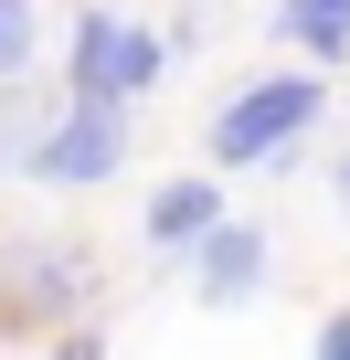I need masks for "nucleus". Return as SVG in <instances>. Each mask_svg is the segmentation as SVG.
<instances>
[{
    "instance_id": "nucleus-6",
    "label": "nucleus",
    "mask_w": 350,
    "mask_h": 360,
    "mask_svg": "<svg viewBox=\"0 0 350 360\" xmlns=\"http://www.w3.org/2000/svg\"><path fill=\"white\" fill-rule=\"evenodd\" d=\"M138 223H149V244H159V255H192V244L223 223V191H213V180H159Z\"/></svg>"
},
{
    "instance_id": "nucleus-2",
    "label": "nucleus",
    "mask_w": 350,
    "mask_h": 360,
    "mask_svg": "<svg viewBox=\"0 0 350 360\" xmlns=\"http://www.w3.org/2000/svg\"><path fill=\"white\" fill-rule=\"evenodd\" d=\"M159 75H170V43H159L149 22H127V11H85L75 43H64V85H75V106H138Z\"/></svg>"
},
{
    "instance_id": "nucleus-8",
    "label": "nucleus",
    "mask_w": 350,
    "mask_h": 360,
    "mask_svg": "<svg viewBox=\"0 0 350 360\" xmlns=\"http://www.w3.org/2000/svg\"><path fill=\"white\" fill-rule=\"evenodd\" d=\"M43 117H54V106H32V96H22V75L0 85V169H22V148L43 138Z\"/></svg>"
},
{
    "instance_id": "nucleus-11",
    "label": "nucleus",
    "mask_w": 350,
    "mask_h": 360,
    "mask_svg": "<svg viewBox=\"0 0 350 360\" xmlns=\"http://www.w3.org/2000/svg\"><path fill=\"white\" fill-rule=\"evenodd\" d=\"M318 360H350V307H329V318H318Z\"/></svg>"
},
{
    "instance_id": "nucleus-5",
    "label": "nucleus",
    "mask_w": 350,
    "mask_h": 360,
    "mask_svg": "<svg viewBox=\"0 0 350 360\" xmlns=\"http://www.w3.org/2000/svg\"><path fill=\"white\" fill-rule=\"evenodd\" d=\"M192 286H202V307H244L265 286V223H213L192 244Z\"/></svg>"
},
{
    "instance_id": "nucleus-10",
    "label": "nucleus",
    "mask_w": 350,
    "mask_h": 360,
    "mask_svg": "<svg viewBox=\"0 0 350 360\" xmlns=\"http://www.w3.org/2000/svg\"><path fill=\"white\" fill-rule=\"evenodd\" d=\"M43 360H106V339L96 328H64V339H43Z\"/></svg>"
},
{
    "instance_id": "nucleus-12",
    "label": "nucleus",
    "mask_w": 350,
    "mask_h": 360,
    "mask_svg": "<svg viewBox=\"0 0 350 360\" xmlns=\"http://www.w3.org/2000/svg\"><path fill=\"white\" fill-rule=\"evenodd\" d=\"M329 202H339V212H350V148H339V159H329Z\"/></svg>"
},
{
    "instance_id": "nucleus-3",
    "label": "nucleus",
    "mask_w": 350,
    "mask_h": 360,
    "mask_svg": "<svg viewBox=\"0 0 350 360\" xmlns=\"http://www.w3.org/2000/svg\"><path fill=\"white\" fill-rule=\"evenodd\" d=\"M318 106H329L318 75H255V85L213 117V169H265V159H287V148L318 127Z\"/></svg>"
},
{
    "instance_id": "nucleus-1",
    "label": "nucleus",
    "mask_w": 350,
    "mask_h": 360,
    "mask_svg": "<svg viewBox=\"0 0 350 360\" xmlns=\"http://www.w3.org/2000/svg\"><path fill=\"white\" fill-rule=\"evenodd\" d=\"M106 297V255L64 223L0 233V339H64L85 328V307Z\"/></svg>"
},
{
    "instance_id": "nucleus-4",
    "label": "nucleus",
    "mask_w": 350,
    "mask_h": 360,
    "mask_svg": "<svg viewBox=\"0 0 350 360\" xmlns=\"http://www.w3.org/2000/svg\"><path fill=\"white\" fill-rule=\"evenodd\" d=\"M117 159H127V106H54L43 138L22 148L43 191H96V180H117Z\"/></svg>"
},
{
    "instance_id": "nucleus-7",
    "label": "nucleus",
    "mask_w": 350,
    "mask_h": 360,
    "mask_svg": "<svg viewBox=\"0 0 350 360\" xmlns=\"http://www.w3.org/2000/svg\"><path fill=\"white\" fill-rule=\"evenodd\" d=\"M276 32L308 43L318 64H339V53H350V0H276Z\"/></svg>"
},
{
    "instance_id": "nucleus-9",
    "label": "nucleus",
    "mask_w": 350,
    "mask_h": 360,
    "mask_svg": "<svg viewBox=\"0 0 350 360\" xmlns=\"http://www.w3.org/2000/svg\"><path fill=\"white\" fill-rule=\"evenodd\" d=\"M32 64V0H0V85Z\"/></svg>"
}]
</instances>
